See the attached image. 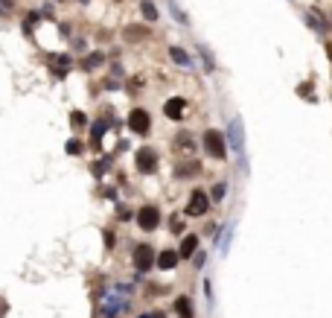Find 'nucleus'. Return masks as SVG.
Returning <instances> with one entry per match:
<instances>
[{
    "label": "nucleus",
    "mask_w": 332,
    "mask_h": 318,
    "mask_svg": "<svg viewBox=\"0 0 332 318\" xmlns=\"http://www.w3.org/2000/svg\"><path fill=\"white\" fill-rule=\"evenodd\" d=\"M201 146H204V152L210 161H227V137L219 132V128H207L204 135H201Z\"/></svg>",
    "instance_id": "obj_1"
},
{
    "label": "nucleus",
    "mask_w": 332,
    "mask_h": 318,
    "mask_svg": "<svg viewBox=\"0 0 332 318\" xmlns=\"http://www.w3.org/2000/svg\"><path fill=\"white\" fill-rule=\"evenodd\" d=\"M210 208H213V201H210V196H207L204 190H192L189 193V199H187V208H184V216H207L210 213Z\"/></svg>",
    "instance_id": "obj_2"
},
{
    "label": "nucleus",
    "mask_w": 332,
    "mask_h": 318,
    "mask_svg": "<svg viewBox=\"0 0 332 318\" xmlns=\"http://www.w3.org/2000/svg\"><path fill=\"white\" fill-rule=\"evenodd\" d=\"M134 164H137V173L154 175L158 173V166H161V158H158V152H154L152 146H140L137 155H134Z\"/></svg>",
    "instance_id": "obj_3"
},
{
    "label": "nucleus",
    "mask_w": 332,
    "mask_h": 318,
    "mask_svg": "<svg viewBox=\"0 0 332 318\" xmlns=\"http://www.w3.org/2000/svg\"><path fill=\"white\" fill-rule=\"evenodd\" d=\"M128 132L131 135H137V137H143V135H149L152 132V114L146 108H134V111H128Z\"/></svg>",
    "instance_id": "obj_4"
},
{
    "label": "nucleus",
    "mask_w": 332,
    "mask_h": 318,
    "mask_svg": "<svg viewBox=\"0 0 332 318\" xmlns=\"http://www.w3.org/2000/svg\"><path fill=\"white\" fill-rule=\"evenodd\" d=\"M137 228L146 231V234H152L161 228V208L158 204H143V208L137 210Z\"/></svg>",
    "instance_id": "obj_5"
},
{
    "label": "nucleus",
    "mask_w": 332,
    "mask_h": 318,
    "mask_svg": "<svg viewBox=\"0 0 332 318\" xmlns=\"http://www.w3.org/2000/svg\"><path fill=\"white\" fill-rule=\"evenodd\" d=\"M227 146L233 149L239 158H242V152H245V126H242V120L239 117H233L230 120V126H227Z\"/></svg>",
    "instance_id": "obj_6"
},
{
    "label": "nucleus",
    "mask_w": 332,
    "mask_h": 318,
    "mask_svg": "<svg viewBox=\"0 0 332 318\" xmlns=\"http://www.w3.org/2000/svg\"><path fill=\"white\" fill-rule=\"evenodd\" d=\"M154 257H158V251H154L152 246H146V242H143V246L134 248V257H131V260H134V269H137V272L146 274V272L154 266Z\"/></svg>",
    "instance_id": "obj_7"
},
{
    "label": "nucleus",
    "mask_w": 332,
    "mask_h": 318,
    "mask_svg": "<svg viewBox=\"0 0 332 318\" xmlns=\"http://www.w3.org/2000/svg\"><path fill=\"white\" fill-rule=\"evenodd\" d=\"M306 24H309V29H315V32H321V35H326L332 29V24H329V18L323 15L318 6H312V9L306 12Z\"/></svg>",
    "instance_id": "obj_8"
},
{
    "label": "nucleus",
    "mask_w": 332,
    "mask_h": 318,
    "mask_svg": "<svg viewBox=\"0 0 332 318\" xmlns=\"http://www.w3.org/2000/svg\"><path fill=\"white\" fill-rule=\"evenodd\" d=\"M172 149H175L178 155L192 158V155H196V135H192V132H178L175 140H172Z\"/></svg>",
    "instance_id": "obj_9"
},
{
    "label": "nucleus",
    "mask_w": 332,
    "mask_h": 318,
    "mask_svg": "<svg viewBox=\"0 0 332 318\" xmlns=\"http://www.w3.org/2000/svg\"><path fill=\"white\" fill-rule=\"evenodd\" d=\"M163 117L166 120H184L187 117V100L184 97H172L163 102Z\"/></svg>",
    "instance_id": "obj_10"
},
{
    "label": "nucleus",
    "mask_w": 332,
    "mask_h": 318,
    "mask_svg": "<svg viewBox=\"0 0 332 318\" xmlns=\"http://www.w3.org/2000/svg\"><path fill=\"white\" fill-rule=\"evenodd\" d=\"M198 173H201V161H196V155H192V158L178 161V164H175V170H172V175H175V178H196Z\"/></svg>",
    "instance_id": "obj_11"
},
{
    "label": "nucleus",
    "mask_w": 332,
    "mask_h": 318,
    "mask_svg": "<svg viewBox=\"0 0 332 318\" xmlns=\"http://www.w3.org/2000/svg\"><path fill=\"white\" fill-rule=\"evenodd\" d=\"M198 234H187L184 239H181V246H178V257L181 260H192L196 257V251H198Z\"/></svg>",
    "instance_id": "obj_12"
},
{
    "label": "nucleus",
    "mask_w": 332,
    "mask_h": 318,
    "mask_svg": "<svg viewBox=\"0 0 332 318\" xmlns=\"http://www.w3.org/2000/svg\"><path fill=\"white\" fill-rule=\"evenodd\" d=\"M178 251H172V248H163L161 254L154 257V266H158V269H161V272H172V269H175V266H178Z\"/></svg>",
    "instance_id": "obj_13"
},
{
    "label": "nucleus",
    "mask_w": 332,
    "mask_h": 318,
    "mask_svg": "<svg viewBox=\"0 0 332 318\" xmlns=\"http://www.w3.org/2000/svg\"><path fill=\"white\" fill-rule=\"evenodd\" d=\"M169 59L178 64V67H184V70H192V59H189V53L184 50V47H175V44H172V47H169Z\"/></svg>",
    "instance_id": "obj_14"
},
{
    "label": "nucleus",
    "mask_w": 332,
    "mask_h": 318,
    "mask_svg": "<svg viewBox=\"0 0 332 318\" xmlns=\"http://www.w3.org/2000/svg\"><path fill=\"white\" fill-rule=\"evenodd\" d=\"M175 315H178V318H196L192 301H189L187 295H178V298H175Z\"/></svg>",
    "instance_id": "obj_15"
},
{
    "label": "nucleus",
    "mask_w": 332,
    "mask_h": 318,
    "mask_svg": "<svg viewBox=\"0 0 332 318\" xmlns=\"http://www.w3.org/2000/svg\"><path fill=\"white\" fill-rule=\"evenodd\" d=\"M196 50H198V53H201V62H204V70H207V73H216V67H219V64H216L213 53H210V47H207V44H196Z\"/></svg>",
    "instance_id": "obj_16"
},
{
    "label": "nucleus",
    "mask_w": 332,
    "mask_h": 318,
    "mask_svg": "<svg viewBox=\"0 0 332 318\" xmlns=\"http://www.w3.org/2000/svg\"><path fill=\"white\" fill-rule=\"evenodd\" d=\"M126 41H146L149 38V27H137V24H131V27H126Z\"/></svg>",
    "instance_id": "obj_17"
},
{
    "label": "nucleus",
    "mask_w": 332,
    "mask_h": 318,
    "mask_svg": "<svg viewBox=\"0 0 332 318\" xmlns=\"http://www.w3.org/2000/svg\"><path fill=\"white\" fill-rule=\"evenodd\" d=\"M207 196H210V201H213V204H222V199L227 196V181H216L213 187H210V193H207Z\"/></svg>",
    "instance_id": "obj_18"
},
{
    "label": "nucleus",
    "mask_w": 332,
    "mask_h": 318,
    "mask_svg": "<svg viewBox=\"0 0 332 318\" xmlns=\"http://www.w3.org/2000/svg\"><path fill=\"white\" fill-rule=\"evenodd\" d=\"M140 12H143V18L149 21V24L161 21V15H158V6H154L152 0H143V3H140Z\"/></svg>",
    "instance_id": "obj_19"
},
{
    "label": "nucleus",
    "mask_w": 332,
    "mask_h": 318,
    "mask_svg": "<svg viewBox=\"0 0 332 318\" xmlns=\"http://www.w3.org/2000/svg\"><path fill=\"white\" fill-rule=\"evenodd\" d=\"M99 64H105V55H102V53H90L88 59L82 62V70H88V73H90V70H96Z\"/></svg>",
    "instance_id": "obj_20"
},
{
    "label": "nucleus",
    "mask_w": 332,
    "mask_h": 318,
    "mask_svg": "<svg viewBox=\"0 0 332 318\" xmlns=\"http://www.w3.org/2000/svg\"><path fill=\"white\" fill-rule=\"evenodd\" d=\"M169 12L175 15V21H178L181 27H189V15L178 6V0H169Z\"/></svg>",
    "instance_id": "obj_21"
},
{
    "label": "nucleus",
    "mask_w": 332,
    "mask_h": 318,
    "mask_svg": "<svg viewBox=\"0 0 332 318\" xmlns=\"http://www.w3.org/2000/svg\"><path fill=\"white\" fill-rule=\"evenodd\" d=\"M50 64H55V73L62 76V73H64V67L70 70V55H50Z\"/></svg>",
    "instance_id": "obj_22"
},
{
    "label": "nucleus",
    "mask_w": 332,
    "mask_h": 318,
    "mask_svg": "<svg viewBox=\"0 0 332 318\" xmlns=\"http://www.w3.org/2000/svg\"><path fill=\"white\" fill-rule=\"evenodd\" d=\"M297 91H300V97H303V100H318V97H315V82L312 85H309V82H303V85H300V88H297Z\"/></svg>",
    "instance_id": "obj_23"
},
{
    "label": "nucleus",
    "mask_w": 332,
    "mask_h": 318,
    "mask_svg": "<svg viewBox=\"0 0 332 318\" xmlns=\"http://www.w3.org/2000/svg\"><path fill=\"white\" fill-rule=\"evenodd\" d=\"M70 123H73V128H82L88 120H85V114L82 111H73V117H70Z\"/></svg>",
    "instance_id": "obj_24"
},
{
    "label": "nucleus",
    "mask_w": 332,
    "mask_h": 318,
    "mask_svg": "<svg viewBox=\"0 0 332 318\" xmlns=\"http://www.w3.org/2000/svg\"><path fill=\"white\" fill-rule=\"evenodd\" d=\"M169 231H172V234H181V231H184V222H181V216L169 219Z\"/></svg>",
    "instance_id": "obj_25"
},
{
    "label": "nucleus",
    "mask_w": 332,
    "mask_h": 318,
    "mask_svg": "<svg viewBox=\"0 0 332 318\" xmlns=\"http://www.w3.org/2000/svg\"><path fill=\"white\" fill-rule=\"evenodd\" d=\"M67 152H70V155H79V152H82V143H79V140H67Z\"/></svg>",
    "instance_id": "obj_26"
},
{
    "label": "nucleus",
    "mask_w": 332,
    "mask_h": 318,
    "mask_svg": "<svg viewBox=\"0 0 332 318\" xmlns=\"http://www.w3.org/2000/svg\"><path fill=\"white\" fill-rule=\"evenodd\" d=\"M198 257H192V263H196V269H201L204 266V260H207V254H201V251H196Z\"/></svg>",
    "instance_id": "obj_27"
},
{
    "label": "nucleus",
    "mask_w": 332,
    "mask_h": 318,
    "mask_svg": "<svg viewBox=\"0 0 332 318\" xmlns=\"http://www.w3.org/2000/svg\"><path fill=\"white\" fill-rule=\"evenodd\" d=\"M323 47H326V55H329V62H332V41H326Z\"/></svg>",
    "instance_id": "obj_28"
},
{
    "label": "nucleus",
    "mask_w": 332,
    "mask_h": 318,
    "mask_svg": "<svg viewBox=\"0 0 332 318\" xmlns=\"http://www.w3.org/2000/svg\"><path fill=\"white\" fill-rule=\"evenodd\" d=\"M152 318H166V315H163V312H154V315Z\"/></svg>",
    "instance_id": "obj_29"
}]
</instances>
